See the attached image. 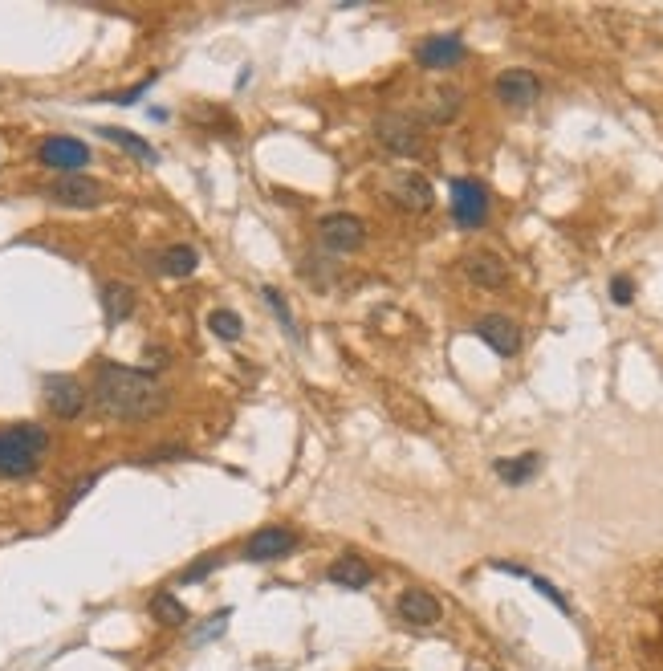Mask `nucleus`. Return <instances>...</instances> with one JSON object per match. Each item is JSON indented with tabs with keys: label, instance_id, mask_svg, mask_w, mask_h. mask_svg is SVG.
Returning <instances> with one entry per match:
<instances>
[{
	"label": "nucleus",
	"instance_id": "24",
	"mask_svg": "<svg viewBox=\"0 0 663 671\" xmlns=\"http://www.w3.org/2000/svg\"><path fill=\"white\" fill-rule=\"evenodd\" d=\"M456 110H460V90H436L432 106H428V118L432 122H448Z\"/></svg>",
	"mask_w": 663,
	"mask_h": 671
},
{
	"label": "nucleus",
	"instance_id": "22",
	"mask_svg": "<svg viewBox=\"0 0 663 671\" xmlns=\"http://www.w3.org/2000/svg\"><path fill=\"white\" fill-rule=\"evenodd\" d=\"M208 330H212L216 338H224V342H236L240 334H245V322H240L236 310H212V314H208Z\"/></svg>",
	"mask_w": 663,
	"mask_h": 671
},
{
	"label": "nucleus",
	"instance_id": "9",
	"mask_svg": "<svg viewBox=\"0 0 663 671\" xmlns=\"http://www.w3.org/2000/svg\"><path fill=\"white\" fill-rule=\"evenodd\" d=\"M391 204H399L403 212H428L436 204V192H432V183L424 175H415V171H403L391 179V188H387Z\"/></svg>",
	"mask_w": 663,
	"mask_h": 671
},
{
	"label": "nucleus",
	"instance_id": "5",
	"mask_svg": "<svg viewBox=\"0 0 663 671\" xmlns=\"http://www.w3.org/2000/svg\"><path fill=\"white\" fill-rule=\"evenodd\" d=\"M37 159H41V167H49V171L82 175V167L90 163V147H86L82 139H70V135H53V139L41 143Z\"/></svg>",
	"mask_w": 663,
	"mask_h": 671
},
{
	"label": "nucleus",
	"instance_id": "20",
	"mask_svg": "<svg viewBox=\"0 0 663 671\" xmlns=\"http://www.w3.org/2000/svg\"><path fill=\"white\" fill-rule=\"evenodd\" d=\"M493 468H497V476H501L505 484L521 488V484H529V480L541 472V456H537V452H525V456H517V460H497Z\"/></svg>",
	"mask_w": 663,
	"mask_h": 671
},
{
	"label": "nucleus",
	"instance_id": "13",
	"mask_svg": "<svg viewBox=\"0 0 663 671\" xmlns=\"http://www.w3.org/2000/svg\"><path fill=\"white\" fill-rule=\"evenodd\" d=\"M415 57H419V66H424V70H456L464 61V41L456 33H436V37H428L424 45L415 49Z\"/></svg>",
	"mask_w": 663,
	"mask_h": 671
},
{
	"label": "nucleus",
	"instance_id": "12",
	"mask_svg": "<svg viewBox=\"0 0 663 671\" xmlns=\"http://www.w3.org/2000/svg\"><path fill=\"white\" fill-rule=\"evenodd\" d=\"M493 90H497V98H501L505 106L525 110V106H533V102L541 98V78H537L533 70H505V74L493 82Z\"/></svg>",
	"mask_w": 663,
	"mask_h": 671
},
{
	"label": "nucleus",
	"instance_id": "28",
	"mask_svg": "<svg viewBox=\"0 0 663 671\" xmlns=\"http://www.w3.org/2000/svg\"><path fill=\"white\" fill-rule=\"evenodd\" d=\"M94 480H98V476H86V480H78V484H74V493L66 497V509H74V505H78V501L90 493V488H94Z\"/></svg>",
	"mask_w": 663,
	"mask_h": 671
},
{
	"label": "nucleus",
	"instance_id": "27",
	"mask_svg": "<svg viewBox=\"0 0 663 671\" xmlns=\"http://www.w3.org/2000/svg\"><path fill=\"white\" fill-rule=\"evenodd\" d=\"M631 297H635V281L631 277H615L611 281V301L615 305H631Z\"/></svg>",
	"mask_w": 663,
	"mask_h": 671
},
{
	"label": "nucleus",
	"instance_id": "7",
	"mask_svg": "<svg viewBox=\"0 0 663 671\" xmlns=\"http://www.w3.org/2000/svg\"><path fill=\"white\" fill-rule=\"evenodd\" d=\"M375 135L391 155H419L424 151V135H419V127L407 114H383L375 122Z\"/></svg>",
	"mask_w": 663,
	"mask_h": 671
},
{
	"label": "nucleus",
	"instance_id": "25",
	"mask_svg": "<svg viewBox=\"0 0 663 671\" xmlns=\"http://www.w3.org/2000/svg\"><path fill=\"white\" fill-rule=\"evenodd\" d=\"M216 570V554H208V558H200L196 566H188L184 574H179V586H192V582H200V578H208Z\"/></svg>",
	"mask_w": 663,
	"mask_h": 671
},
{
	"label": "nucleus",
	"instance_id": "10",
	"mask_svg": "<svg viewBox=\"0 0 663 671\" xmlns=\"http://www.w3.org/2000/svg\"><path fill=\"white\" fill-rule=\"evenodd\" d=\"M45 403L57 419H74L86 407V387L74 375H49L45 379Z\"/></svg>",
	"mask_w": 663,
	"mask_h": 671
},
{
	"label": "nucleus",
	"instance_id": "16",
	"mask_svg": "<svg viewBox=\"0 0 663 671\" xmlns=\"http://www.w3.org/2000/svg\"><path fill=\"white\" fill-rule=\"evenodd\" d=\"M326 578H330V586H342V590H363V586H371L375 570L358 554H342L326 566Z\"/></svg>",
	"mask_w": 663,
	"mask_h": 671
},
{
	"label": "nucleus",
	"instance_id": "26",
	"mask_svg": "<svg viewBox=\"0 0 663 671\" xmlns=\"http://www.w3.org/2000/svg\"><path fill=\"white\" fill-rule=\"evenodd\" d=\"M151 82H155V74H151V78H143V82H139V86H135V90H123V94H106V98H102V102H118V106H131V102H135V98H143V94H147V90H151Z\"/></svg>",
	"mask_w": 663,
	"mask_h": 671
},
{
	"label": "nucleus",
	"instance_id": "1",
	"mask_svg": "<svg viewBox=\"0 0 663 671\" xmlns=\"http://www.w3.org/2000/svg\"><path fill=\"white\" fill-rule=\"evenodd\" d=\"M94 403L110 415V419H151L155 411H163L167 391L147 375V371H131V366L118 362H102L94 375Z\"/></svg>",
	"mask_w": 663,
	"mask_h": 671
},
{
	"label": "nucleus",
	"instance_id": "2",
	"mask_svg": "<svg viewBox=\"0 0 663 671\" xmlns=\"http://www.w3.org/2000/svg\"><path fill=\"white\" fill-rule=\"evenodd\" d=\"M49 432L41 423H17L0 427V476H29L45 460Z\"/></svg>",
	"mask_w": 663,
	"mask_h": 671
},
{
	"label": "nucleus",
	"instance_id": "6",
	"mask_svg": "<svg viewBox=\"0 0 663 671\" xmlns=\"http://www.w3.org/2000/svg\"><path fill=\"white\" fill-rule=\"evenodd\" d=\"M45 196L53 204H62V208H98L106 200V188L90 175H62V179L49 183Z\"/></svg>",
	"mask_w": 663,
	"mask_h": 671
},
{
	"label": "nucleus",
	"instance_id": "17",
	"mask_svg": "<svg viewBox=\"0 0 663 671\" xmlns=\"http://www.w3.org/2000/svg\"><path fill=\"white\" fill-rule=\"evenodd\" d=\"M102 314H106V326H118V322H127L135 314V293L131 285H102Z\"/></svg>",
	"mask_w": 663,
	"mask_h": 671
},
{
	"label": "nucleus",
	"instance_id": "18",
	"mask_svg": "<svg viewBox=\"0 0 663 671\" xmlns=\"http://www.w3.org/2000/svg\"><path fill=\"white\" fill-rule=\"evenodd\" d=\"M155 269L167 273V277H192V273L200 269V253L192 249V244H171V249L159 253V265H155Z\"/></svg>",
	"mask_w": 663,
	"mask_h": 671
},
{
	"label": "nucleus",
	"instance_id": "4",
	"mask_svg": "<svg viewBox=\"0 0 663 671\" xmlns=\"http://www.w3.org/2000/svg\"><path fill=\"white\" fill-rule=\"evenodd\" d=\"M452 216L460 228H480L489 216V192L480 179H452Z\"/></svg>",
	"mask_w": 663,
	"mask_h": 671
},
{
	"label": "nucleus",
	"instance_id": "19",
	"mask_svg": "<svg viewBox=\"0 0 663 671\" xmlns=\"http://www.w3.org/2000/svg\"><path fill=\"white\" fill-rule=\"evenodd\" d=\"M98 135H102L106 143H114V147H123L127 155H135L139 163H159V151H155L147 139H139V135L123 131V127H98Z\"/></svg>",
	"mask_w": 663,
	"mask_h": 671
},
{
	"label": "nucleus",
	"instance_id": "21",
	"mask_svg": "<svg viewBox=\"0 0 663 671\" xmlns=\"http://www.w3.org/2000/svg\"><path fill=\"white\" fill-rule=\"evenodd\" d=\"M151 615L163 623V627H188V606L184 602H179L171 590H159L155 598H151Z\"/></svg>",
	"mask_w": 663,
	"mask_h": 671
},
{
	"label": "nucleus",
	"instance_id": "8",
	"mask_svg": "<svg viewBox=\"0 0 663 671\" xmlns=\"http://www.w3.org/2000/svg\"><path fill=\"white\" fill-rule=\"evenodd\" d=\"M293 549H297V533H293V529H285V525H265V529H257V533L249 537L245 558H249V562H277V558H289Z\"/></svg>",
	"mask_w": 663,
	"mask_h": 671
},
{
	"label": "nucleus",
	"instance_id": "23",
	"mask_svg": "<svg viewBox=\"0 0 663 671\" xmlns=\"http://www.w3.org/2000/svg\"><path fill=\"white\" fill-rule=\"evenodd\" d=\"M261 297H265V305H269V310H273V318L281 322V330L297 342L301 338V330H297V318H293V310H289V301L277 293V289H261Z\"/></svg>",
	"mask_w": 663,
	"mask_h": 671
},
{
	"label": "nucleus",
	"instance_id": "15",
	"mask_svg": "<svg viewBox=\"0 0 663 671\" xmlns=\"http://www.w3.org/2000/svg\"><path fill=\"white\" fill-rule=\"evenodd\" d=\"M464 277L472 285H485V289H501L509 281V269L497 253H468L464 257Z\"/></svg>",
	"mask_w": 663,
	"mask_h": 671
},
{
	"label": "nucleus",
	"instance_id": "3",
	"mask_svg": "<svg viewBox=\"0 0 663 671\" xmlns=\"http://www.w3.org/2000/svg\"><path fill=\"white\" fill-rule=\"evenodd\" d=\"M318 236H322V244L330 253H358L367 244V224L358 220V216H350V212H334V216H326L322 224H318Z\"/></svg>",
	"mask_w": 663,
	"mask_h": 671
},
{
	"label": "nucleus",
	"instance_id": "14",
	"mask_svg": "<svg viewBox=\"0 0 663 671\" xmlns=\"http://www.w3.org/2000/svg\"><path fill=\"white\" fill-rule=\"evenodd\" d=\"M476 334L485 338L501 358H509V354H517L521 350V326L513 322V318H505V314H489V318H480L476 322Z\"/></svg>",
	"mask_w": 663,
	"mask_h": 671
},
{
	"label": "nucleus",
	"instance_id": "11",
	"mask_svg": "<svg viewBox=\"0 0 663 671\" xmlns=\"http://www.w3.org/2000/svg\"><path fill=\"white\" fill-rule=\"evenodd\" d=\"M395 610H399V619H403L407 627H436V623L444 619L440 598H436V594H428V590H419V586L403 590Z\"/></svg>",
	"mask_w": 663,
	"mask_h": 671
}]
</instances>
